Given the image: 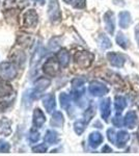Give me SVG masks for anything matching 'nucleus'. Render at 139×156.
I'll return each mask as SVG.
<instances>
[{"instance_id":"nucleus-1","label":"nucleus","mask_w":139,"mask_h":156,"mask_svg":"<svg viewBox=\"0 0 139 156\" xmlns=\"http://www.w3.org/2000/svg\"><path fill=\"white\" fill-rule=\"evenodd\" d=\"M95 55L88 51H78L74 55V62L76 66L82 69H87L92 64Z\"/></svg>"},{"instance_id":"nucleus-2","label":"nucleus","mask_w":139,"mask_h":156,"mask_svg":"<svg viewBox=\"0 0 139 156\" xmlns=\"http://www.w3.org/2000/svg\"><path fill=\"white\" fill-rule=\"evenodd\" d=\"M18 69L12 62H4L0 64V78L2 80H12L17 77Z\"/></svg>"},{"instance_id":"nucleus-3","label":"nucleus","mask_w":139,"mask_h":156,"mask_svg":"<svg viewBox=\"0 0 139 156\" xmlns=\"http://www.w3.org/2000/svg\"><path fill=\"white\" fill-rule=\"evenodd\" d=\"M48 17L52 23L61 21V11L58 0H48Z\"/></svg>"},{"instance_id":"nucleus-4","label":"nucleus","mask_w":139,"mask_h":156,"mask_svg":"<svg viewBox=\"0 0 139 156\" xmlns=\"http://www.w3.org/2000/svg\"><path fill=\"white\" fill-rule=\"evenodd\" d=\"M39 22V15L34 9H28L22 15V26L25 28H33Z\"/></svg>"},{"instance_id":"nucleus-5","label":"nucleus","mask_w":139,"mask_h":156,"mask_svg":"<svg viewBox=\"0 0 139 156\" xmlns=\"http://www.w3.org/2000/svg\"><path fill=\"white\" fill-rule=\"evenodd\" d=\"M60 64L56 57H49L43 65V72L48 76H55L59 72Z\"/></svg>"},{"instance_id":"nucleus-6","label":"nucleus","mask_w":139,"mask_h":156,"mask_svg":"<svg viewBox=\"0 0 139 156\" xmlns=\"http://www.w3.org/2000/svg\"><path fill=\"white\" fill-rule=\"evenodd\" d=\"M88 90L89 93L95 97H102L105 96L108 92H109V89L106 84H104L103 82L101 81H92L88 85Z\"/></svg>"},{"instance_id":"nucleus-7","label":"nucleus","mask_w":139,"mask_h":156,"mask_svg":"<svg viewBox=\"0 0 139 156\" xmlns=\"http://www.w3.org/2000/svg\"><path fill=\"white\" fill-rule=\"evenodd\" d=\"M107 59L110 62L111 66L116 68L123 67V65L126 62V57L122 53H117V52H108Z\"/></svg>"},{"instance_id":"nucleus-8","label":"nucleus","mask_w":139,"mask_h":156,"mask_svg":"<svg viewBox=\"0 0 139 156\" xmlns=\"http://www.w3.org/2000/svg\"><path fill=\"white\" fill-rule=\"evenodd\" d=\"M104 24L108 34L113 36V34L115 31V20H114V14L111 11H107L104 14Z\"/></svg>"},{"instance_id":"nucleus-9","label":"nucleus","mask_w":139,"mask_h":156,"mask_svg":"<svg viewBox=\"0 0 139 156\" xmlns=\"http://www.w3.org/2000/svg\"><path fill=\"white\" fill-rule=\"evenodd\" d=\"M100 110L102 119L107 122L111 115V99L110 98H105L100 103Z\"/></svg>"},{"instance_id":"nucleus-10","label":"nucleus","mask_w":139,"mask_h":156,"mask_svg":"<svg viewBox=\"0 0 139 156\" xmlns=\"http://www.w3.org/2000/svg\"><path fill=\"white\" fill-rule=\"evenodd\" d=\"M138 123V117L136 112L134 110H130L126 114L125 118H123V125L129 129H134Z\"/></svg>"},{"instance_id":"nucleus-11","label":"nucleus","mask_w":139,"mask_h":156,"mask_svg":"<svg viewBox=\"0 0 139 156\" xmlns=\"http://www.w3.org/2000/svg\"><path fill=\"white\" fill-rule=\"evenodd\" d=\"M46 122V115L40 108H35L32 115V123L35 128H41Z\"/></svg>"},{"instance_id":"nucleus-12","label":"nucleus","mask_w":139,"mask_h":156,"mask_svg":"<svg viewBox=\"0 0 139 156\" xmlns=\"http://www.w3.org/2000/svg\"><path fill=\"white\" fill-rule=\"evenodd\" d=\"M43 105H44L45 109L48 114H51L52 112L55 110L56 107V100H55V96L53 94H49L43 99Z\"/></svg>"},{"instance_id":"nucleus-13","label":"nucleus","mask_w":139,"mask_h":156,"mask_svg":"<svg viewBox=\"0 0 139 156\" xmlns=\"http://www.w3.org/2000/svg\"><path fill=\"white\" fill-rule=\"evenodd\" d=\"M51 84V80L47 77H40L34 82V90L36 93H42L46 90Z\"/></svg>"},{"instance_id":"nucleus-14","label":"nucleus","mask_w":139,"mask_h":156,"mask_svg":"<svg viewBox=\"0 0 139 156\" xmlns=\"http://www.w3.org/2000/svg\"><path fill=\"white\" fill-rule=\"evenodd\" d=\"M132 22V17H131V14L127 11H123L118 14V23H120V26L122 27L123 29H127L129 27V25Z\"/></svg>"},{"instance_id":"nucleus-15","label":"nucleus","mask_w":139,"mask_h":156,"mask_svg":"<svg viewBox=\"0 0 139 156\" xmlns=\"http://www.w3.org/2000/svg\"><path fill=\"white\" fill-rule=\"evenodd\" d=\"M130 140V134L126 131V130H120L116 133V140H115V145L118 148H123L126 147L127 143Z\"/></svg>"},{"instance_id":"nucleus-16","label":"nucleus","mask_w":139,"mask_h":156,"mask_svg":"<svg viewBox=\"0 0 139 156\" xmlns=\"http://www.w3.org/2000/svg\"><path fill=\"white\" fill-rule=\"evenodd\" d=\"M103 143V135L100 132L95 131L92 132L88 136V144L92 149H97V148Z\"/></svg>"},{"instance_id":"nucleus-17","label":"nucleus","mask_w":139,"mask_h":156,"mask_svg":"<svg viewBox=\"0 0 139 156\" xmlns=\"http://www.w3.org/2000/svg\"><path fill=\"white\" fill-rule=\"evenodd\" d=\"M14 94V89L9 83H7L6 80L0 81V99H4Z\"/></svg>"},{"instance_id":"nucleus-18","label":"nucleus","mask_w":139,"mask_h":156,"mask_svg":"<svg viewBox=\"0 0 139 156\" xmlns=\"http://www.w3.org/2000/svg\"><path fill=\"white\" fill-rule=\"evenodd\" d=\"M56 58L58 59V62H59L60 66L65 68L69 66L71 56H70V53L68 52V50L60 49V50H58V52L56 54Z\"/></svg>"},{"instance_id":"nucleus-19","label":"nucleus","mask_w":139,"mask_h":156,"mask_svg":"<svg viewBox=\"0 0 139 156\" xmlns=\"http://www.w3.org/2000/svg\"><path fill=\"white\" fill-rule=\"evenodd\" d=\"M12 133V123L7 118H2L0 120V134L9 136Z\"/></svg>"},{"instance_id":"nucleus-20","label":"nucleus","mask_w":139,"mask_h":156,"mask_svg":"<svg viewBox=\"0 0 139 156\" xmlns=\"http://www.w3.org/2000/svg\"><path fill=\"white\" fill-rule=\"evenodd\" d=\"M44 56V49L42 47H39L35 52L33 53V56L31 57V62H30V68H31V71H33L35 68L37 67L39 62H41V59Z\"/></svg>"},{"instance_id":"nucleus-21","label":"nucleus","mask_w":139,"mask_h":156,"mask_svg":"<svg viewBox=\"0 0 139 156\" xmlns=\"http://www.w3.org/2000/svg\"><path fill=\"white\" fill-rule=\"evenodd\" d=\"M52 127H56V128H61L64 124V115L60 112H55L52 115L51 118V122H50Z\"/></svg>"},{"instance_id":"nucleus-22","label":"nucleus","mask_w":139,"mask_h":156,"mask_svg":"<svg viewBox=\"0 0 139 156\" xmlns=\"http://www.w3.org/2000/svg\"><path fill=\"white\" fill-rule=\"evenodd\" d=\"M127 107V100L123 96H116L114 99V109L116 114H122L123 109Z\"/></svg>"},{"instance_id":"nucleus-23","label":"nucleus","mask_w":139,"mask_h":156,"mask_svg":"<svg viewBox=\"0 0 139 156\" xmlns=\"http://www.w3.org/2000/svg\"><path fill=\"white\" fill-rule=\"evenodd\" d=\"M45 142L48 143V144H57L59 142V135L58 133L55 131V130H47L46 134H45L44 137Z\"/></svg>"},{"instance_id":"nucleus-24","label":"nucleus","mask_w":139,"mask_h":156,"mask_svg":"<svg viewBox=\"0 0 139 156\" xmlns=\"http://www.w3.org/2000/svg\"><path fill=\"white\" fill-rule=\"evenodd\" d=\"M115 41H116V44L120 47H122L123 49H128L129 46H130V42H129L128 37H126V34H123V32H118V34H116Z\"/></svg>"},{"instance_id":"nucleus-25","label":"nucleus","mask_w":139,"mask_h":156,"mask_svg":"<svg viewBox=\"0 0 139 156\" xmlns=\"http://www.w3.org/2000/svg\"><path fill=\"white\" fill-rule=\"evenodd\" d=\"M59 101H60V106L64 109H69L71 106V97L67 93H61L59 95Z\"/></svg>"},{"instance_id":"nucleus-26","label":"nucleus","mask_w":139,"mask_h":156,"mask_svg":"<svg viewBox=\"0 0 139 156\" xmlns=\"http://www.w3.org/2000/svg\"><path fill=\"white\" fill-rule=\"evenodd\" d=\"M87 123L84 120H78L74 123V130L78 135H81L86 128Z\"/></svg>"},{"instance_id":"nucleus-27","label":"nucleus","mask_w":139,"mask_h":156,"mask_svg":"<svg viewBox=\"0 0 139 156\" xmlns=\"http://www.w3.org/2000/svg\"><path fill=\"white\" fill-rule=\"evenodd\" d=\"M98 42H99V45H100V47L102 49H108L112 46L109 37H106L105 34H100V37H99V39H98Z\"/></svg>"},{"instance_id":"nucleus-28","label":"nucleus","mask_w":139,"mask_h":156,"mask_svg":"<svg viewBox=\"0 0 139 156\" xmlns=\"http://www.w3.org/2000/svg\"><path fill=\"white\" fill-rule=\"evenodd\" d=\"M95 115H96V107L93 106V105H90L86 109V112H84V121L88 124V123L92 121Z\"/></svg>"},{"instance_id":"nucleus-29","label":"nucleus","mask_w":139,"mask_h":156,"mask_svg":"<svg viewBox=\"0 0 139 156\" xmlns=\"http://www.w3.org/2000/svg\"><path fill=\"white\" fill-rule=\"evenodd\" d=\"M112 124L115 127H120L122 125H123V119L122 117V114H116L115 117L112 119Z\"/></svg>"},{"instance_id":"nucleus-30","label":"nucleus","mask_w":139,"mask_h":156,"mask_svg":"<svg viewBox=\"0 0 139 156\" xmlns=\"http://www.w3.org/2000/svg\"><path fill=\"white\" fill-rule=\"evenodd\" d=\"M11 150V146L6 140H0V153H9Z\"/></svg>"},{"instance_id":"nucleus-31","label":"nucleus","mask_w":139,"mask_h":156,"mask_svg":"<svg viewBox=\"0 0 139 156\" xmlns=\"http://www.w3.org/2000/svg\"><path fill=\"white\" fill-rule=\"evenodd\" d=\"M28 138L31 143H36L37 140H40V132L36 131V130H34V129H32L31 131L29 132Z\"/></svg>"},{"instance_id":"nucleus-32","label":"nucleus","mask_w":139,"mask_h":156,"mask_svg":"<svg viewBox=\"0 0 139 156\" xmlns=\"http://www.w3.org/2000/svg\"><path fill=\"white\" fill-rule=\"evenodd\" d=\"M48 150V146L46 144H39L37 146L32 148V151L34 153H45Z\"/></svg>"},{"instance_id":"nucleus-33","label":"nucleus","mask_w":139,"mask_h":156,"mask_svg":"<svg viewBox=\"0 0 139 156\" xmlns=\"http://www.w3.org/2000/svg\"><path fill=\"white\" fill-rule=\"evenodd\" d=\"M107 137H108V140H109L110 143H112V144H115L116 133H115L114 130L112 129V128H109V129L107 130Z\"/></svg>"},{"instance_id":"nucleus-34","label":"nucleus","mask_w":139,"mask_h":156,"mask_svg":"<svg viewBox=\"0 0 139 156\" xmlns=\"http://www.w3.org/2000/svg\"><path fill=\"white\" fill-rule=\"evenodd\" d=\"M73 6L77 9H83L86 7V0H76Z\"/></svg>"},{"instance_id":"nucleus-35","label":"nucleus","mask_w":139,"mask_h":156,"mask_svg":"<svg viewBox=\"0 0 139 156\" xmlns=\"http://www.w3.org/2000/svg\"><path fill=\"white\" fill-rule=\"evenodd\" d=\"M135 39H136V42H137V45L139 47V23L135 26Z\"/></svg>"},{"instance_id":"nucleus-36","label":"nucleus","mask_w":139,"mask_h":156,"mask_svg":"<svg viewBox=\"0 0 139 156\" xmlns=\"http://www.w3.org/2000/svg\"><path fill=\"white\" fill-rule=\"evenodd\" d=\"M113 3H114L115 5L123 6V5H125V0H113Z\"/></svg>"},{"instance_id":"nucleus-37","label":"nucleus","mask_w":139,"mask_h":156,"mask_svg":"<svg viewBox=\"0 0 139 156\" xmlns=\"http://www.w3.org/2000/svg\"><path fill=\"white\" fill-rule=\"evenodd\" d=\"M106 151H108V152H111V149H110L109 147H108V146H105V147L102 149V152H106Z\"/></svg>"},{"instance_id":"nucleus-38","label":"nucleus","mask_w":139,"mask_h":156,"mask_svg":"<svg viewBox=\"0 0 139 156\" xmlns=\"http://www.w3.org/2000/svg\"><path fill=\"white\" fill-rule=\"evenodd\" d=\"M29 1H30V0H20L19 3H22V2H23L24 5H25V4H28V3H29Z\"/></svg>"},{"instance_id":"nucleus-39","label":"nucleus","mask_w":139,"mask_h":156,"mask_svg":"<svg viewBox=\"0 0 139 156\" xmlns=\"http://www.w3.org/2000/svg\"><path fill=\"white\" fill-rule=\"evenodd\" d=\"M74 1V0H64V2H65L67 4H70V3H72V2Z\"/></svg>"}]
</instances>
